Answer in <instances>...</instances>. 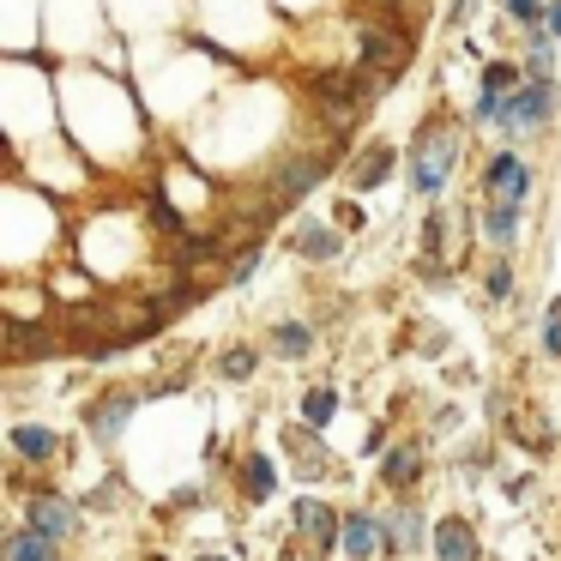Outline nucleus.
<instances>
[{
  "label": "nucleus",
  "mask_w": 561,
  "mask_h": 561,
  "mask_svg": "<svg viewBox=\"0 0 561 561\" xmlns=\"http://www.w3.org/2000/svg\"><path fill=\"white\" fill-rule=\"evenodd\" d=\"M453 163H459V127L453 122H423V134H416V146H411V194L435 199L440 187H447Z\"/></svg>",
  "instance_id": "f257e3e1"
},
{
  "label": "nucleus",
  "mask_w": 561,
  "mask_h": 561,
  "mask_svg": "<svg viewBox=\"0 0 561 561\" xmlns=\"http://www.w3.org/2000/svg\"><path fill=\"white\" fill-rule=\"evenodd\" d=\"M561 110V85L556 73H525V85L507 98V110H501V134L519 139L531 134V127H549V115Z\"/></svg>",
  "instance_id": "f03ea898"
},
{
  "label": "nucleus",
  "mask_w": 561,
  "mask_h": 561,
  "mask_svg": "<svg viewBox=\"0 0 561 561\" xmlns=\"http://www.w3.org/2000/svg\"><path fill=\"white\" fill-rule=\"evenodd\" d=\"M483 194L489 199H531V163L519 158V151H495V158L483 163Z\"/></svg>",
  "instance_id": "7ed1b4c3"
},
{
  "label": "nucleus",
  "mask_w": 561,
  "mask_h": 561,
  "mask_svg": "<svg viewBox=\"0 0 561 561\" xmlns=\"http://www.w3.org/2000/svg\"><path fill=\"white\" fill-rule=\"evenodd\" d=\"M290 531H308L314 543H327V549H332V543H339V513H332L327 501L302 495V501L290 507Z\"/></svg>",
  "instance_id": "20e7f679"
},
{
  "label": "nucleus",
  "mask_w": 561,
  "mask_h": 561,
  "mask_svg": "<svg viewBox=\"0 0 561 561\" xmlns=\"http://www.w3.org/2000/svg\"><path fill=\"white\" fill-rule=\"evenodd\" d=\"M25 513H31V525H37V531H49V537H55V543H61V537H73V531H79V513L67 507L61 495H37V501H31Z\"/></svg>",
  "instance_id": "39448f33"
},
{
  "label": "nucleus",
  "mask_w": 561,
  "mask_h": 561,
  "mask_svg": "<svg viewBox=\"0 0 561 561\" xmlns=\"http://www.w3.org/2000/svg\"><path fill=\"white\" fill-rule=\"evenodd\" d=\"M435 561H477V531L465 519H435Z\"/></svg>",
  "instance_id": "423d86ee"
},
{
  "label": "nucleus",
  "mask_w": 561,
  "mask_h": 561,
  "mask_svg": "<svg viewBox=\"0 0 561 561\" xmlns=\"http://www.w3.org/2000/svg\"><path fill=\"white\" fill-rule=\"evenodd\" d=\"M127 416H134V392H110V399H98V404L85 411V423H91V435H103V440H110L115 428L127 423Z\"/></svg>",
  "instance_id": "0eeeda50"
},
{
  "label": "nucleus",
  "mask_w": 561,
  "mask_h": 561,
  "mask_svg": "<svg viewBox=\"0 0 561 561\" xmlns=\"http://www.w3.org/2000/svg\"><path fill=\"white\" fill-rule=\"evenodd\" d=\"M380 543H387V537H380V519H368V513H351V519H344V556L368 561Z\"/></svg>",
  "instance_id": "6e6552de"
},
{
  "label": "nucleus",
  "mask_w": 561,
  "mask_h": 561,
  "mask_svg": "<svg viewBox=\"0 0 561 561\" xmlns=\"http://www.w3.org/2000/svg\"><path fill=\"white\" fill-rule=\"evenodd\" d=\"M290 248H296V254H302V260H339V236H332V230H320V224H296V230H290Z\"/></svg>",
  "instance_id": "1a4fd4ad"
},
{
  "label": "nucleus",
  "mask_w": 561,
  "mask_h": 561,
  "mask_svg": "<svg viewBox=\"0 0 561 561\" xmlns=\"http://www.w3.org/2000/svg\"><path fill=\"white\" fill-rule=\"evenodd\" d=\"M7 561H61V549H55V537L49 531H19V537H7Z\"/></svg>",
  "instance_id": "9d476101"
},
{
  "label": "nucleus",
  "mask_w": 561,
  "mask_h": 561,
  "mask_svg": "<svg viewBox=\"0 0 561 561\" xmlns=\"http://www.w3.org/2000/svg\"><path fill=\"white\" fill-rule=\"evenodd\" d=\"M387 175H392V146H368L363 158H356V170H351V187L368 194V187H380Z\"/></svg>",
  "instance_id": "9b49d317"
},
{
  "label": "nucleus",
  "mask_w": 561,
  "mask_h": 561,
  "mask_svg": "<svg viewBox=\"0 0 561 561\" xmlns=\"http://www.w3.org/2000/svg\"><path fill=\"white\" fill-rule=\"evenodd\" d=\"M13 447L25 453L31 465H43V459H55V447H61V435H55V428H37V423H19V428H13Z\"/></svg>",
  "instance_id": "f8f14e48"
},
{
  "label": "nucleus",
  "mask_w": 561,
  "mask_h": 561,
  "mask_svg": "<svg viewBox=\"0 0 561 561\" xmlns=\"http://www.w3.org/2000/svg\"><path fill=\"white\" fill-rule=\"evenodd\" d=\"M380 477H387L392 489H411L416 477H423V453H416V447H392L387 459H380Z\"/></svg>",
  "instance_id": "ddd939ff"
},
{
  "label": "nucleus",
  "mask_w": 561,
  "mask_h": 561,
  "mask_svg": "<svg viewBox=\"0 0 561 561\" xmlns=\"http://www.w3.org/2000/svg\"><path fill=\"white\" fill-rule=\"evenodd\" d=\"M320 175H327V163H320V158H296V163H284V170H278V194L296 199V194H308Z\"/></svg>",
  "instance_id": "4468645a"
},
{
  "label": "nucleus",
  "mask_w": 561,
  "mask_h": 561,
  "mask_svg": "<svg viewBox=\"0 0 561 561\" xmlns=\"http://www.w3.org/2000/svg\"><path fill=\"white\" fill-rule=\"evenodd\" d=\"M483 236L489 242H513V236H519V199H495V206L483 211Z\"/></svg>",
  "instance_id": "2eb2a0df"
},
{
  "label": "nucleus",
  "mask_w": 561,
  "mask_h": 561,
  "mask_svg": "<svg viewBox=\"0 0 561 561\" xmlns=\"http://www.w3.org/2000/svg\"><path fill=\"white\" fill-rule=\"evenodd\" d=\"M380 537H387V549H416V537H423V519H416L411 507H399L392 519H380Z\"/></svg>",
  "instance_id": "dca6fc26"
},
{
  "label": "nucleus",
  "mask_w": 561,
  "mask_h": 561,
  "mask_svg": "<svg viewBox=\"0 0 561 561\" xmlns=\"http://www.w3.org/2000/svg\"><path fill=\"white\" fill-rule=\"evenodd\" d=\"M284 447L296 453V465H302L308 477L327 471V459H320V440H314V423H308V428H284Z\"/></svg>",
  "instance_id": "f3484780"
},
{
  "label": "nucleus",
  "mask_w": 561,
  "mask_h": 561,
  "mask_svg": "<svg viewBox=\"0 0 561 561\" xmlns=\"http://www.w3.org/2000/svg\"><path fill=\"white\" fill-rule=\"evenodd\" d=\"M248 501H272V489H278V477H272V459L266 453H248Z\"/></svg>",
  "instance_id": "a211bd4d"
},
{
  "label": "nucleus",
  "mask_w": 561,
  "mask_h": 561,
  "mask_svg": "<svg viewBox=\"0 0 561 561\" xmlns=\"http://www.w3.org/2000/svg\"><path fill=\"white\" fill-rule=\"evenodd\" d=\"M272 344H278L284 356H308V351H314V332H308L302 320H278V332H272Z\"/></svg>",
  "instance_id": "6ab92c4d"
},
{
  "label": "nucleus",
  "mask_w": 561,
  "mask_h": 561,
  "mask_svg": "<svg viewBox=\"0 0 561 561\" xmlns=\"http://www.w3.org/2000/svg\"><path fill=\"white\" fill-rule=\"evenodd\" d=\"M302 416H308L314 428H327L332 416H339V392H332V387H314V392L302 399Z\"/></svg>",
  "instance_id": "aec40b11"
},
{
  "label": "nucleus",
  "mask_w": 561,
  "mask_h": 561,
  "mask_svg": "<svg viewBox=\"0 0 561 561\" xmlns=\"http://www.w3.org/2000/svg\"><path fill=\"white\" fill-rule=\"evenodd\" d=\"M507 7V19L519 31H537V25H549V0H501Z\"/></svg>",
  "instance_id": "412c9836"
},
{
  "label": "nucleus",
  "mask_w": 561,
  "mask_h": 561,
  "mask_svg": "<svg viewBox=\"0 0 561 561\" xmlns=\"http://www.w3.org/2000/svg\"><path fill=\"white\" fill-rule=\"evenodd\" d=\"M320 556H327V543H314L308 531H296L290 549H284V561H320Z\"/></svg>",
  "instance_id": "4be33fe9"
},
{
  "label": "nucleus",
  "mask_w": 561,
  "mask_h": 561,
  "mask_svg": "<svg viewBox=\"0 0 561 561\" xmlns=\"http://www.w3.org/2000/svg\"><path fill=\"white\" fill-rule=\"evenodd\" d=\"M543 351L561 356V302H549V314H543Z\"/></svg>",
  "instance_id": "5701e85b"
},
{
  "label": "nucleus",
  "mask_w": 561,
  "mask_h": 561,
  "mask_svg": "<svg viewBox=\"0 0 561 561\" xmlns=\"http://www.w3.org/2000/svg\"><path fill=\"white\" fill-rule=\"evenodd\" d=\"M224 375L248 380V375H254V351H248V344H242V351H230V356H224Z\"/></svg>",
  "instance_id": "b1692460"
},
{
  "label": "nucleus",
  "mask_w": 561,
  "mask_h": 561,
  "mask_svg": "<svg viewBox=\"0 0 561 561\" xmlns=\"http://www.w3.org/2000/svg\"><path fill=\"white\" fill-rule=\"evenodd\" d=\"M25 7H31V0H13V49H25V43H31V19H25Z\"/></svg>",
  "instance_id": "393cba45"
},
{
  "label": "nucleus",
  "mask_w": 561,
  "mask_h": 561,
  "mask_svg": "<svg viewBox=\"0 0 561 561\" xmlns=\"http://www.w3.org/2000/svg\"><path fill=\"white\" fill-rule=\"evenodd\" d=\"M507 284H513L507 266H489V296H507Z\"/></svg>",
  "instance_id": "a878e982"
},
{
  "label": "nucleus",
  "mask_w": 561,
  "mask_h": 561,
  "mask_svg": "<svg viewBox=\"0 0 561 561\" xmlns=\"http://www.w3.org/2000/svg\"><path fill=\"white\" fill-rule=\"evenodd\" d=\"M465 19H471V0H453V7H447V25H453V31H459V25H465Z\"/></svg>",
  "instance_id": "bb28decb"
},
{
  "label": "nucleus",
  "mask_w": 561,
  "mask_h": 561,
  "mask_svg": "<svg viewBox=\"0 0 561 561\" xmlns=\"http://www.w3.org/2000/svg\"><path fill=\"white\" fill-rule=\"evenodd\" d=\"M549 31L561 37V0H549Z\"/></svg>",
  "instance_id": "cd10ccee"
},
{
  "label": "nucleus",
  "mask_w": 561,
  "mask_h": 561,
  "mask_svg": "<svg viewBox=\"0 0 561 561\" xmlns=\"http://www.w3.org/2000/svg\"><path fill=\"white\" fill-rule=\"evenodd\" d=\"M199 561H224V556H199Z\"/></svg>",
  "instance_id": "c85d7f7f"
},
{
  "label": "nucleus",
  "mask_w": 561,
  "mask_h": 561,
  "mask_svg": "<svg viewBox=\"0 0 561 561\" xmlns=\"http://www.w3.org/2000/svg\"><path fill=\"white\" fill-rule=\"evenodd\" d=\"M146 561H163V556H146Z\"/></svg>",
  "instance_id": "c756f323"
}]
</instances>
